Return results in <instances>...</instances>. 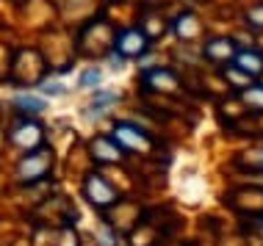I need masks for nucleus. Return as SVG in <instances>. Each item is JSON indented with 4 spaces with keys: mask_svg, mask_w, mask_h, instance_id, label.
<instances>
[{
    "mask_svg": "<svg viewBox=\"0 0 263 246\" xmlns=\"http://www.w3.org/2000/svg\"><path fill=\"white\" fill-rule=\"evenodd\" d=\"M11 141L20 147V150H36V144L42 141V130L36 122H31V119H25V122H20L17 128L11 130Z\"/></svg>",
    "mask_w": 263,
    "mask_h": 246,
    "instance_id": "1",
    "label": "nucleus"
},
{
    "mask_svg": "<svg viewBox=\"0 0 263 246\" xmlns=\"http://www.w3.org/2000/svg\"><path fill=\"white\" fill-rule=\"evenodd\" d=\"M147 39L150 36H147L144 31H127V33H122V36L117 39V50H119V55H125V58H133V55L144 53Z\"/></svg>",
    "mask_w": 263,
    "mask_h": 246,
    "instance_id": "2",
    "label": "nucleus"
},
{
    "mask_svg": "<svg viewBox=\"0 0 263 246\" xmlns=\"http://www.w3.org/2000/svg\"><path fill=\"white\" fill-rule=\"evenodd\" d=\"M86 196H89L91 202H95L97 208L117 202V194H114V188L108 186V182H103L100 177H97V174H91V177L86 180Z\"/></svg>",
    "mask_w": 263,
    "mask_h": 246,
    "instance_id": "3",
    "label": "nucleus"
},
{
    "mask_svg": "<svg viewBox=\"0 0 263 246\" xmlns=\"http://www.w3.org/2000/svg\"><path fill=\"white\" fill-rule=\"evenodd\" d=\"M117 141L122 147H127V150H150L147 136L136 128H130V125H119L117 128Z\"/></svg>",
    "mask_w": 263,
    "mask_h": 246,
    "instance_id": "4",
    "label": "nucleus"
},
{
    "mask_svg": "<svg viewBox=\"0 0 263 246\" xmlns=\"http://www.w3.org/2000/svg\"><path fill=\"white\" fill-rule=\"evenodd\" d=\"M205 53H208L213 61H227L233 55V42L230 39H213L211 45L205 47Z\"/></svg>",
    "mask_w": 263,
    "mask_h": 246,
    "instance_id": "5",
    "label": "nucleus"
},
{
    "mask_svg": "<svg viewBox=\"0 0 263 246\" xmlns=\"http://www.w3.org/2000/svg\"><path fill=\"white\" fill-rule=\"evenodd\" d=\"M236 67H241L244 72H260V69H263V58L258 53H238Z\"/></svg>",
    "mask_w": 263,
    "mask_h": 246,
    "instance_id": "6",
    "label": "nucleus"
},
{
    "mask_svg": "<svg viewBox=\"0 0 263 246\" xmlns=\"http://www.w3.org/2000/svg\"><path fill=\"white\" fill-rule=\"evenodd\" d=\"M17 105H20V108H25V111H42V108H45V102L36 100V97H20Z\"/></svg>",
    "mask_w": 263,
    "mask_h": 246,
    "instance_id": "7",
    "label": "nucleus"
},
{
    "mask_svg": "<svg viewBox=\"0 0 263 246\" xmlns=\"http://www.w3.org/2000/svg\"><path fill=\"white\" fill-rule=\"evenodd\" d=\"M97 80H100V72H95V69H89V72L83 75V86H95Z\"/></svg>",
    "mask_w": 263,
    "mask_h": 246,
    "instance_id": "8",
    "label": "nucleus"
},
{
    "mask_svg": "<svg viewBox=\"0 0 263 246\" xmlns=\"http://www.w3.org/2000/svg\"><path fill=\"white\" fill-rule=\"evenodd\" d=\"M250 23H252V25H263V6H260V9H255V11L250 14Z\"/></svg>",
    "mask_w": 263,
    "mask_h": 246,
    "instance_id": "9",
    "label": "nucleus"
}]
</instances>
